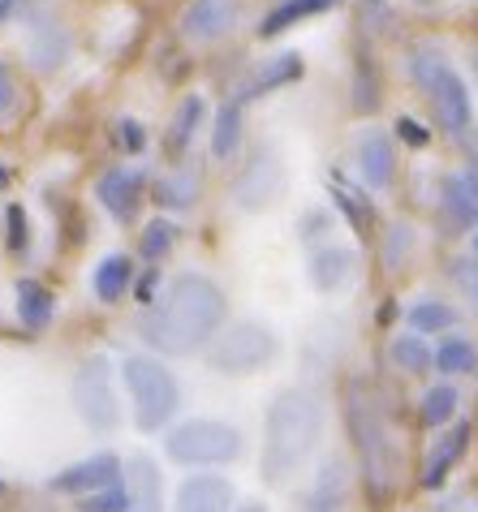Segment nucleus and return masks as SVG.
<instances>
[{
  "instance_id": "obj_28",
  "label": "nucleus",
  "mask_w": 478,
  "mask_h": 512,
  "mask_svg": "<svg viewBox=\"0 0 478 512\" xmlns=\"http://www.w3.org/2000/svg\"><path fill=\"white\" fill-rule=\"evenodd\" d=\"M435 371L440 375H474L478 371V345L466 336H448L435 349Z\"/></svg>"
},
{
  "instance_id": "obj_38",
  "label": "nucleus",
  "mask_w": 478,
  "mask_h": 512,
  "mask_svg": "<svg viewBox=\"0 0 478 512\" xmlns=\"http://www.w3.org/2000/svg\"><path fill=\"white\" fill-rule=\"evenodd\" d=\"M13 108H18V82H13L9 65H0V121H5Z\"/></svg>"
},
{
  "instance_id": "obj_35",
  "label": "nucleus",
  "mask_w": 478,
  "mask_h": 512,
  "mask_svg": "<svg viewBox=\"0 0 478 512\" xmlns=\"http://www.w3.org/2000/svg\"><path fill=\"white\" fill-rule=\"evenodd\" d=\"M410 246H414V233L405 229V224H392V229L384 233V267H388V272H397V267L405 263Z\"/></svg>"
},
{
  "instance_id": "obj_27",
  "label": "nucleus",
  "mask_w": 478,
  "mask_h": 512,
  "mask_svg": "<svg viewBox=\"0 0 478 512\" xmlns=\"http://www.w3.org/2000/svg\"><path fill=\"white\" fill-rule=\"evenodd\" d=\"M237 147H242V104L229 99L216 112V130H212V155L216 160H233Z\"/></svg>"
},
{
  "instance_id": "obj_17",
  "label": "nucleus",
  "mask_w": 478,
  "mask_h": 512,
  "mask_svg": "<svg viewBox=\"0 0 478 512\" xmlns=\"http://www.w3.org/2000/svg\"><path fill=\"white\" fill-rule=\"evenodd\" d=\"M298 78H302V56L298 52H280V56H272V61H263L255 74L233 91V99L246 108L250 99H259V95L276 91V87H289V82H298Z\"/></svg>"
},
{
  "instance_id": "obj_15",
  "label": "nucleus",
  "mask_w": 478,
  "mask_h": 512,
  "mask_svg": "<svg viewBox=\"0 0 478 512\" xmlns=\"http://www.w3.org/2000/svg\"><path fill=\"white\" fill-rule=\"evenodd\" d=\"M358 177L371 190H388L397 177V151L384 130H362L358 134Z\"/></svg>"
},
{
  "instance_id": "obj_8",
  "label": "nucleus",
  "mask_w": 478,
  "mask_h": 512,
  "mask_svg": "<svg viewBox=\"0 0 478 512\" xmlns=\"http://www.w3.org/2000/svg\"><path fill=\"white\" fill-rule=\"evenodd\" d=\"M112 362L104 353H95L74 371V383H69V401H74V414L91 426V431H117L121 426V401L117 388H112Z\"/></svg>"
},
{
  "instance_id": "obj_21",
  "label": "nucleus",
  "mask_w": 478,
  "mask_h": 512,
  "mask_svg": "<svg viewBox=\"0 0 478 512\" xmlns=\"http://www.w3.org/2000/svg\"><path fill=\"white\" fill-rule=\"evenodd\" d=\"M199 194H203V173L194 164L177 168V173L156 181V203L168 207V211H190L194 203H199Z\"/></svg>"
},
{
  "instance_id": "obj_41",
  "label": "nucleus",
  "mask_w": 478,
  "mask_h": 512,
  "mask_svg": "<svg viewBox=\"0 0 478 512\" xmlns=\"http://www.w3.org/2000/svg\"><path fill=\"white\" fill-rule=\"evenodd\" d=\"M18 5H22V0H0V22H5V18H9V13H13V9H18Z\"/></svg>"
},
{
  "instance_id": "obj_25",
  "label": "nucleus",
  "mask_w": 478,
  "mask_h": 512,
  "mask_svg": "<svg viewBox=\"0 0 478 512\" xmlns=\"http://www.w3.org/2000/svg\"><path fill=\"white\" fill-rule=\"evenodd\" d=\"M388 358H392V366H397V371H405V375H427L431 366H435V349H431L418 332H405V336H392Z\"/></svg>"
},
{
  "instance_id": "obj_13",
  "label": "nucleus",
  "mask_w": 478,
  "mask_h": 512,
  "mask_svg": "<svg viewBox=\"0 0 478 512\" xmlns=\"http://www.w3.org/2000/svg\"><path fill=\"white\" fill-rule=\"evenodd\" d=\"M95 198L117 224H130L138 216V203H143V173L138 168H108L95 181Z\"/></svg>"
},
{
  "instance_id": "obj_1",
  "label": "nucleus",
  "mask_w": 478,
  "mask_h": 512,
  "mask_svg": "<svg viewBox=\"0 0 478 512\" xmlns=\"http://www.w3.org/2000/svg\"><path fill=\"white\" fill-rule=\"evenodd\" d=\"M224 319H229V297L220 284L186 272L168 284L160 306L143 310L138 336L164 358H190L199 349H212V340L224 332Z\"/></svg>"
},
{
  "instance_id": "obj_5",
  "label": "nucleus",
  "mask_w": 478,
  "mask_h": 512,
  "mask_svg": "<svg viewBox=\"0 0 478 512\" xmlns=\"http://www.w3.org/2000/svg\"><path fill=\"white\" fill-rule=\"evenodd\" d=\"M121 379H125V392H130L138 431L156 435L160 426L173 422L177 405H181V388L160 358H151V353H130V358L121 362Z\"/></svg>"
},
{
  "instance_id": "obj_3",
  "label": "nucleus",
  "mask_w": 478,
  "mask_h": 512,
  "mask_svg": "<svg viewBox=\"0 0 478 512\" xmlns=\"http://www.w3.org/2000/svg\"><path fill=\"white\" fill-rule=\"evenodd\" d=\"M323 435V405L315 392L285 388L272 396L263 418V452H259V474L267 487L289 482L298 469L315 457Z\"/></svg>"
},
{
  "instance_id": "obj_18",
  "label": "nucleus",
  "mask_w": 478,
  "mask_h": 512,
  "mask_svg": "<svg viewBox=\"0 0 478 512\" xmlns=\"http://www.w3.org/2000/svg\"><path fill=\"white\" fill-rule=\"evenodd\" d=\"M125 491H130V512H164L160 469L151 457H143V452L125 461Z\"/></svg>"
},
{
  "instance_id": "obj_29",
  "label": "nucleus",
  "mask_w": 478,
  "mask_h": 512,
  "mask_svg": "<svg viewBox=\"0 0 478 512\" xmlns=\"http://www.w3.org/2000/svg\"><path fill=\"white\" fill-rule=\"evenodd\" d=\"M410 327L418 336H435V332H448V327H457V310L440 302V297H423V302H414L410 306Z\"/></svg>"
},
{
  "instance_id": "obj_45",
  "label": "nucleus",
  "mask_w": 478,
  "mask_h": 512,
  "mask_svg": "<svg viewBox=\"0 0 478 512\" xmlns=\"http://www.w3.org/2000/svg\"><path fill=\"white\" fill-rule=\"evenodd\" d=\"M474 422H478V396H474Z\"/></svg>"
},
{
  "instance_id": "obj_40",
  "label": "nucleus",
  "mask_w": 478,
  "mask_h": 512,
  "mask_svg": "<svg viewBox=\"0 0 478 512\" xmlns=\"http://www.w3.org/2000/svg\"><path fill=\"white\" fill-rule=\"evenodd\" d=\"M440 512H478V495H453Z\"/></svg>"
},
{
  "instance_id": "obj_20",
  "label": "nucleus",
  "mask_w": 478,
  "mask_h": 512,
  "mask_svg": "<svg viewBox=\"0 0 478 512\" xmlns=\"http://www.w3.org/2000/svg\"><path fill=\"white\" fill-rule=\"evenodd\" d=\"M130 289H134V263L125 259V254H104L100 267L91 272V293L100 297L104 306H117Z\"/></svg>"
},
{
  "instance_id": "obj_6",
  "label": "nucleus",
  "mask_w": 478,
  "mask_h": 512,
  "mask_svg": "<svg viewBox=\"0 0 478 512\" xmlns=\"http://www.w3.org/2000/svg\"><path fill=\"white\" fill-rule=\"evenodd\" d=\"M242 431L229 422H216V418H190L168 431L164 439V452L168 461L177 465H229L242 457Z\"/></svg>"
},
{
  "instance_id": "obj_10",
  "label": "nucleus",
  "mask_w": 478,
  "mask_h": 512,
  "mask_svg": "<svg viewBox=\"0 0 478 512\" xmlns=\"http://www.w3.org/2000/svg\"><path fill=\"white\" fill-rule=\"evenodd\" d=\"M22 22H26V56H31V65L39 69V74L61 69L69 61V52H74V39H69L65 26L44 9L22 13Z\"/></svg>"
},
{
  "instance_id": "obj_34",
  "label": "nucleus",
  "mask_w": 478,
  "mask_h": 512,
  "mask_svg": "<svg viewBox=\"0 0 478 512\" xmlns=\"http://www.w3.org/2000/svg\"><path fill=\"white\" fill-rule=\"evenodd\" d=\"M78 512H130V491L121 487H108V491H95V495H82Z\"/></svg>"
},
{
  "instance_id": "obj_30",
  "label": "nucleus",
  "mask_w": 478,
  "mask_h": 512,
  "mask_svg": "<svg viewBox=\"0 0 478 512\" xmlns=\"http://www.w3.org/2000/svg\"><path fill=\"white\" fill-rule=\"evenodd\" d=\"M457 405H461V396L453 383H435V388L423 392V405H418V418H423L427 426H448L457 418Z\"/></svg>"
},
{
  "instance_id": "obj_33",
  "label": "nucleus",
  "mask_w": 478,
  "mask_h": 512,
  "mask_svg": "<svg viewBox=\"0 0 478 512\" xmlns=\"http://www.w3.org/2000/svg\"><path fill=\"white\" fill-rule=\"evenodd\" d=\"M354 108L358 112H375L379 108V78L371 61H358V74H354Z\"/></svg>"
},
{
  "instance_id": "obj_11",
  "label": "nucleus",
  "mask_w": 478,
  "mask_h": 512,
  "mask_svg": "<svg viewBox=\"0 0 478 512\" xmlns=\"http://www.w3.org/2000/svg\"><path fill=\"white\" fill-rule=\"evenodd\" d=\"M117 482H121V457H112V452H95V457L61 469L48 487L56 495H95V491L117 487Z\"/></svg>"
},
{
  "instance_id": "obj_32",
  "label": "nucleus",
  "mask_w": 478,
  "mask_h": 512,
  "mask_svg": "<svg viewBox=\"0 0 478 512\" xmlns=\"http://www.w3.org/2000/svg\"><path fill=\"white\" fill-rule=\"evenodd\" d=\"M448 280L457 284V293L470 302V310L478 315V259H453L448 263Z\"/></svg>"
},
{
  "instance_id": "obj_48",
  "label": "nucleus",
  "mask_w": 478,
  "mask_h": 512,
  "mask_svg": "<svg viewBox=\"0 0 478 512\" xmlns=\"http://www.w3.org/2000/svg\"><path fill=\"white\" fill-rule=\"evenodd\" d=\"M423 5H427V0H423Z\"/></svg>"
},
{
  "instance_id": "obj_37",
  "label": "nucleus",
  "mask_w": 478,
  "mask_h": 512,
  "mask_svg": "<svg viewBox=\"0 0 478 512\" xmlns=\"http://www.w3.org/2000/svg\"><path fill=\"white\" fill-rule=\"evenodd\" d=\"M5 224H9V250L22 254L26 246H31V224H26V211L13 203V207L5 211Z\"/></svg>"
},
{
  "instance_id": "obj_14",
  "label": "nucleus",
  "mask_w": 478,
  "mask_h": 512,
  "mask_svg": "<svg viewBox=\"0 0 478 512\" xmlns=\"http://www.w3.org/2000/svg\"><path fill=\"white\" fill-rule=\"evenodd\" d=\"M470 435H474L470 422H453V426H448V431L431 444L427 461H423V487H427V491H435V487H444V482H448V474H453V469L461 465V457H466Z\"/></svg>"
},
{
  "instance_id": "obj_26",
  "label": "nucleus",
  "mask_w": 478,
  "mask_h": 512,
  "mask_svg": "<svg viewBox=\"0 0 478 512\" xmlns=\"http://www.w3.org/2000/svg\"><path fill=\"white\" fill-rule=\"evenodd\" d=\"M332 203L345 211V220L354 224V233L367 237V233L375 229V207H371V198H362L358 186H349V181L332 177Z\"/></svg>"
},
{
  "instance_id": "obj_31",
  "label": "nucleus",
  "mask_w": 478,
  "mask_h": 512,
  "mask_svg": "<svg viewBox=\"0 0 478 512\" xmlns=\"http://www.w3.org/2000/svg\"><path fill=\"white\" fill-rule=\"evenodd\" d=\"M173 241H177L173 224H168V220H151L147 229H143V241H138V254H143L147 263H160V259H168Z\"/></svg>"
},
{
  "instance_id": "obj_7",
  "label": "nucleus",
  "mask_w": 478,
  "mask_h": 512,
  "mask_svg": "<svg viewBox=\"0 0 478 512\" xmlns=\"http://www.w3.org/2000/svg\"><path fill=\"white\" fill-rule=\"evenodd\" d=\"M276 349H280V340L272 327L242 319V323H229L212 340L207 362H212V371H220V375H255L276 358Z\"/></svg>"
},
{
  "instance_id": "obj_16",
  "label": "nucleus",
  "mask_w": 478,
  "mask_h": 512,
  "mask_svg": "<svg viewBox=\"0 0 478 512\" xmlns=\"http://www.w3.org/2000/svg\"><path fill=\"white\" fill-rule=\"evenodd\" d=\"M177 512H237L233 508V482L224 474H194L181 482Z\"/></svg>"
},
{
  "instance_id": "obj_12",
  "label": "nucleus",
  "mask_w": 478,
  "mask_h": 512,
  "mask_svg": "<svg viewBox=\"0 0 478 512\" xmlns=\"http://www.w3.org/2000/svg\"><path fill=\"white\" fill-rule=\"evenodd\" d=\"M237 13H242L237 0H190L181 13V35L194 44H216L237 26Z\"/></svg>"
},
{
  "instance_id": "obj_23",
  "label": "nucleus",
  "mask_w": 478,
  "mask_h": 512,
  "mask_svg": "<svg viewBox=\"0 0 478 512\" xmlns=\"http://www.w3.org/2000/svg\"><path fill=\"white\" fill-rule=\"evenodd\" d=\"M203 112H207V99L203 95H186L173 112V121H168V155H186V147L194 142V130L203 125Z\"/></svg>"
},
{
  "instance_id": "obj_22",
  "label": "nucleus",
  "mask_w": 478,
  "mask_h": 512,
  "mask_svg": "<svg viewBox=\"0 0 478 512\" xmlns=\"http://www.w3.org/2000/svg\"><path fill=\"white\" fill-rule=\"evenodd\" d=\"M18 319L22 327H31V332H44V327L52 323L56 315V297L48 284H39V280H18Z\"/></svg>"
},
{
  "instance_id": "obj_42",
  "label": "nucleus",
  "mask_w": 478,
  "mask_h": 512,
  "mask_svg": "<svg viewBox=\"0 0 478 512\" xmlns=\"http://www.w3.org/2000/svg\"><path fill=\"white\" fill-rule=\"evenodd\" d=\"M237 512H267V508H263V504H242Z\"/></svg>"
},
{
  "instance_id": "obj_2",
  "label": "nucleus",
  "mask_w": 478,
  "mask_h": 512,
  "mask_svg": "<svg viewBox=\"0 0 478 512\" xmlns=\"http://www.w3.org/2000/svg\"><path fill=\"white\" fill-rule=\"evenodd\" d=\"M341 401H345V431L354 439L367 500L375 504V512H388L401 482V444L388 422V409L367 379H349Z\"/></svg>"
},
{
  "instance_id": "obj_47",
  "label": "nucleus",
  "mask_w": 478,
  "mask_h": 512,
  "mask_svg": "<svg viewBox=\"0 0 478 512\" xmlns=\"http://www.w3.org/2000/svg\"><path fill=\"white\" fill-rule=\"evenodd\" d=\"M0 495H5V482H0Z\"/></svg>"
},
{
  "instance_id": "obj_36",
  "label": "nucleus",
  "mask_w": 478,
  "mask_h": 512,
  "mask_svg": "<svg viewBox=\"0 0 478 512\" xmlns=\"http://www.w3.org/2000/svg\"><path fill=\"white\" fill-rule=\"evenodd\" d=\"M112 142H117L121 151H130V155H138L147 147V134H143V125H138L134 117H121L117 125H112Z\"/></svg>"
},
{
  "instance_id": "obj_9",
  "label": "nucleus",
  "mask_w": 478,
  "mask_h": 512,
  "mask_svg": "<svg viewBox=\"0 0 478 512\" xmlns=\"http://www.w3.org/2000/svg\"><path fill=\"white\" fill-rule=\"evenodd\" d=\"M280 194H285V164H280V155L272 147H263V151H255V160L237 173L233 203L242 211H263V207H272Z\"/></svg>"
},
{
  "instance_id": "obj_19",
  "label": "nucleus",
  "mask_w": 478,
  "mask_h": 512,
  "mask_svg": "<svg viewBox=\"0 0 478 512\" xmlns=\"http://www.w3.org/2000/svg\"><path fill=\"white\" fill-rule=\"evenodd\" d=\"M306 276H311V284H315L319 293H336L349 276H354V250H345V246H319L311 254V267H306Z\"/></svg>"
},
{
  "instance_id": "obj_43",
  "label": "nucleus",
  "mask_w": 478,
  "mask_h": 512,
  "mask_svg": "<svg viewBox=\"0 0 478 512\" xmlns=\"http://www.w3.org/2000/svg\"><path fill=\"white\" fill-rule=\"evenodd\" d=\"M9 186V173H5V164H0V190H5Z\"/></svg>"
},
{
  "instance_id": "obj_46",
  "label": "nucleus",
  "mask_w": 478,
  "mask_h": 512,
  "mask_svg": "<svg viewBox=\"0 0 478 512\" xmlns=\"http://www.w3.org/2000/svg\"><path fill=\"white\" fill-rule=\"evenodd\" d=\"M474 74H478V52H474Z\"/></svg>"
},
{
  "instance_id": "obj_24",
  "label": "nucleus",
  "mask_w": 478,
  "mask_h": 512,
  "mask_svg": "<svg viewBox=\"0 0 478 512\" xmlns=\"http://www.w3.org/2000/svg\"><path fill=\"white\" fill-rule=\"evenodd\" d=\"M332 5H336V0H280V5L259 22V35L263 39H276L280 31L298 26L302 18H315V13H328Z\"/></svg>"
},
{
  "instance_id": "obj_44",
  "label": "nucleus",
  "mask_w": 478,
  "mask_h": 512,
  "mask_svg": "<svg viewBox=\"0 0 478 512\" xmlns=\"http://www.w3.org/2000/svg\"><path fill=\"white\" fill-rule=\"evenodd\" d=\"M474 259H478V233H474Z\"/></svg>"
},
{
  "instance_id": "obj_39",
  "label": "nucleus",
  "mask_w": 478,
  "mask_h": 512,
  "mask_svg": "<svg viewBox=\"0 0 478 512\" xmlns=\"http://www.w3.org/2000/svg\"><path fill=\"white\" fill-rule=\"evenodd\" d=\"M397 134H401L405 142H410V147H427V142H431V134H427L414 117H401V121H397Z\"/></svg>"
},
{
  "instance_id": "obj_4",
  "label": "nucleus",
  "mask_w": 478,
  "mask_h": 512,
  "mask_svg": "<svg viewBox=\"0 0 478 512\" xmlns=\"http://www.w3.org/2000/svg\"><path fill=\"white\" fill-rule=\"evenodd\" d=\"M410 78L418 82V91L427 95V104L435 112V125L444 134H466L474 104H470V87L461 82V74L444 61V52L435 48H414L410 52Z\"/></svg>"
}]
</instances>
